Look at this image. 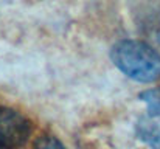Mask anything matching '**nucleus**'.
Returning a JSON list of instances; mask_svg holds the SVG:
<instances>
[{
	"mask_svg": "<svg viewBox=\"0 0 160 149\" xmlns=\"http://www.w3.org/2000/svg\"><path fill=\"white\" fill-rule=\"evenodd\" d=\"M110 59L121 73L137 82L151 84L160 79V53L143 41H118L110 50Z\"/></svg>",
	"mask_w": 160,
	"mask_h": 149,
	"instance_id": "nucleus-1",
	"label": "nucleus"
},
{
	"mask_svg": "<svg viewBox=\"0 0 160 149\" xmlns=\"http://www.w3.org/2000/svg\"><path fill=\"white\" fill-rule=\"evenodd\" d=\"M138 98L146 104L148 113L151 117H160V87L145 90L143 93H140Z\"/></svg>",
	"mask_w": 160,
	"mask_h": 149,
	"instance_id": "nucleus-4",
	"label": "nucleus"
},
{
	"mask_svg": "<svg viewBox=\"0 0 160 149\" xmlns=\"http://www.w3.org/2000/svg\"><path fill=\"white\" fill-rule=\"evenodd\" d=\"M137 135L151 149H160V126L157 123H148V121L138 123Z\"/></svg>",
	"mask_w": 160,
	"mask_h": 149,
	"instance_id": "nucleus-3",
	"label": "nucleus"
},
{
	"mask_svg": "<svg viewBox=\"0 0 160 149\" xmlns=\"http://www.w3.org/2000/svg\"><path fill=\"white\" fill-rule=\"evenodd\" d=\"M34 149H67L54 135H42L36 140Z\"/></svg>",
	"mask_w": 160,
	"mask_h": 149,
	"instance_id": "nucleus-5",
	"label": "nucleus"
},
{
	"mask_svg": "<svg viewBox=\"0 0 160 149\" xmlns=\"http://www.w3.org/2000/svg\"><path fill=\"white\" fill-rule=\"evenodd\" d=\"M31 135L30 121L14 109L0 107V149H20Z\"/></svg>",
	"mask_w": 160,
	"mask_h": 149,
	"instance_id": "nucleus-2",
	"label": "nucleus"
}]
</instances>
